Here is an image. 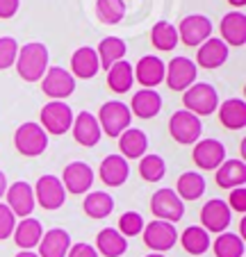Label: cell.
<instances>
[{"label":"cell","instance_id":"obj_49","mask_svg":"<svg viewBox=\"0 0 246 257\" xmlns=\"http://www.w3.org/2000/svg\"><path fill=\"white\" fill-rule=\"evenodd\" d=\"M146 257H167V255H162V252H153V255H146Z\"/></svg>","mask_w":246,"mask_h":257},{"label":"cell","instance_id":"obj_22","mask_svg":"<svg viewBox=\"0 0 246 257\" xmlns=\"http://www.w3.org/2000/svg\"><path fill=\"white\" fill-rule=\"evenodd\" d=\"M103 185L107 187H121L130 175V164H128L126 157L121 155H107L101 162V169H98Z\"/></svg>","mask_w":246,"mask_h":257},{"label":"cell","instance_id":"obj_28","mask_svg":"<svg viewBox=\"0 0 246 257\" xmlns=\"http://www.w3.org/2000/svg\"><path fill=\"white\" fill-rule=\"evenodd\" d=\"M128 250V239L114 228H103L96 237V252L103 257H121Z\"/></svg>","mask_w":246,"mask_h":257},{"label":"cell","instance_id":"obj_3","mask_svg":"<svg viewBox=\"0 0 246 257\" xmlns=\"http://www.w3.org/2000/svg\"><path fill=\"white\" fill-rule=\"evenodd\" d=\"M183 105L187 112L201 116H210L219 107V93L208 82H194L187 91H183Z\"/></svg>","mask_w":246,"mask_h":257},{"label":"cell","instance_id":"obj_26","mask_svg":"<svg viewBox=\"0 0 246 257\" xmlns=\"http://www.w3.org/2000/svg\"><path fill=\"white\" fill-rule=\"evenodd\" d=\"M219 123L228 130H244L246 125V102L241 98H228L217 107Z\"/></svg>","mask_w":246,"mask_h":257},{"label":"cell","instance_id":"obj_36","mask_svg":"<svg viewBox=\"0 0 246 257\" xmlns=\"http://www.w3.org/2000/svg\"><path fill=\"white\" fill-rule=\"evenodd\" d=\"M217 257H244V239L239 234L221 232L212 243Z\"/></svg>","mask_w":246,"mask_h":257},{"label":"cell","instance_id":"obj_31","mask_svg":"<svg viewBox=\"0 0 246 257\" xmlns=\"http://www.w3.org/2000/svg\"><path fill=\"white\" fill-rule=\"evenodd\" d=\"M82 209L89 218H107L114 212V198L107 191H89L82 200Z\"/></svg>","mask_w":246,"mask_h":257},{"label":"cell","instance_id":"obj_38","mask_svg":"<svg viewBox=\"0 0 246 257\" xmlns=\"http://www.w3.org/2000/svg\"><path fill=\"white\" fill-rule=\"evenodd\" d=\"M167 173V162L155 153H146L139 160V175L146 182H159Z\"/></svg>","mask_w":246,"mask_h":257},{"label":"cell","instance_id":"obj_6","mask_svg":"<svg viewBox=\"0 0 246 257\" xmlns=\"http://www.w3.org/2000/svg\"><path fill=\"white\" fill-rule=\"evenodd\" d=\"M46 135H66L73 125V109L64 100H50L41 109V123Z\"/></svg>","mask_w":246,"mask_h":257},{"label":"cell","instance_id":"obj_4","mask_svg":"<svg viewBox=\"0 0 246 257\" xmlns=\"http://www.w3.org/2000/svg\"><path fill=\"white\" fill-rule=\"evenodd\" d=\"M14 146L23 157H39L48 148V135L39 123L28 121L16 127L14 132Z\"/></svg>","mask_w":246,"mask_h":257},{"label":"cell","instance_id":"obj_20","mask_svg":"<svg viewBox=\"0 0 246 257\" xmlns=\"http://www.w3.org/2000/svg\"><path fill=\"white\" fill-rule=\"evenodd\" d=\"M101 71V62H98V55L96 48L92 46H82L73 53L71 57V75L73 78H80V80H92L98 75Z\"/></svg>","mask_w":246,"mask_h":257},{"label":"cell","instance_id":"obj_30","mask_svg":"<svg viewBox=\"0 0 246 257\" xmlns=\"http://www.w3.org/2000/svg\"><path fill=\"white\" fill-rule=\"evenodd\" d=\"M135 84V71H132V64L121 59V62L112 64L107 68V87L114 93H128Z\"/></svg>","mask_w":246,"mask_h":257},{"label":"cell","instance_id":"obj_2","mask_svg":"<svg viewBox=\"0 0 246 257\" xmlns=\"http://www.w3.org/2000/svg\"><path fill=\"white\" fill-rule=\"evenodd\" d=\"M98 125H101V132H105L112 139H119L123 132L130 127L132 123V114L130 107L121 100H110L98 109Z\"/></svg>","mask_w":246,"mask_h":257},{"label":"cell","instance_id":"obj_24","mask_svg":"<svg viewBox=\"0 0 246 257\" xmlns=\"http://www.w3.org/2000/svg\"><path fill=\"white\" fill-rule=\"evenodd\" d=\"M119 155L126 160H141L148 151V137L144 130L137 127H128L123 135L119 137Z\"/></svg>","mask_w":246,"mask_h":257},{"label":"cell","instance_id":"obj_7","mask_svg":"<svg viewBox=\"0 0 246 257\" xmlns=\"http://www.w3.org/2000/svg\"><path fill=\"white\" fill-rule=\"evenodd\" d=\"M198 75V66L189 57H174L164 66V80L171 91H187Z\"/></svg>","mask_w":246,"mask_h":257},{"label":"cell","instance_id":"obj_42","mask_svg":"<svg viewBox=\"0 0 246 257\" xmlns=\"http://www.w3.org/2000/svg\"><path fill=\"white\" fill-rule=\"evenodd\" d=\"M228 209L230 212H239L244 214L246 212V189L244 187H235V189H230V196H228Z\"/></svg>","mask_w":246,"mask_h":257},{"label":"cell","instance_id":"obj_11","mask_svg":"<svg viewBox=\"0 0 246 257\" xmlns=\"http://www.w3.org/2000/svg\"><path fill=\"white\" fill-rule=\"evenodd\" d=\"M144 243L146 248H150L153 252H167L176 246L178 241V230L174 223H167V221H150L144 225Z\"/></svg>","mask_w":246,"mask_h":257},{"label":"cell","instance_id":"obj_47","mask_svg":"<svg viewBox=\"0 0 246 257\" xmlns=\"http://www.w3.org/2000/svg\"><path fill=\"white\" fill-rule=\"evenodd\" d=\"M16 257H39V255H37V252H32V250H21Z\"/></svg>","mask_w":246,"mask_h":257},{"label":"cell","instance_id":"obj_45","mask_svg":"<svg viewBox=\"0 0 246 257\" xmlns=\"http://www.w3.org/2000/svg\"><path fill=\"white\" fill-rule=\"evenodd\" d=\"M7 175L3 173V171H0V198H3V196H5V191H7Z\"/></svg>","mask_w":246,"mask_h":257},{"label":"cell","instance_id":"obj_21","mask_svg":"<svg viewBox=\"0 0 246 257\" xmlns=\"http://www.w3.org/2000/svg\"><path fill=\"white\" fill-rule=\"evenodd\" d=\"M221 41L226 46H244L246 44V16L244 12L235 10V12H228L226 16L221 19Z\"/></svg>","mask_w":246,"mask_h":257},{"label":"cell","instance_id":"obj_32","mask_svg":"<svg viewBox=\"0 0 246 257\" xmlns=\"http://www.w3.org/2000/svg\"><path fill=\"white\" fill-rule=\"evenodd\" d=\"M126 53H128V46H126V41L119 39V37H105L96 48L101 68H105V71L112 66V64L121 62V59L126 57Z\"/></svg>","mask_w":246,"mask_h":257},{"label":"cell","instance_id":"obj_39","mask_svg":"<svg viewBox=\"0 0 246 257\" xmlns=\"http://www.w3.org/2000/svg\"><path fill=\"white\" fill-rule=\"evenodd\" d=\"M144 216L139 212H123L119 218V232L123 237H137V234L144 232Z\"/></svg>","mask_w":246,"mask_h":257},{"label":"cell","instance_id":"obj_35","mask_svg":"<svg viewBox=\"0 0 246 257\" xmlns=\"http://www.w3.org/2000/svg\"><path fill=\"white\" fill-rule=\"evenodd\" d=\"M178 239H180L183 248L189 252V255H203V252L212 246V241H210V232H205L201 225H189L183 234H178Z\"/></svg>","mask_w":246,"mask_h":257},{"label":"cell","instance_id":"obj_44","mask_svg":"<svg viewBox=\"0 0 246 257\" xmlns=\"http://www.w3.org/2000/svg\"><path fill=\"white\" fill-rule=\"evenodd\" d=\"M21 7V0H0V19H12L16 16Z\"/></svg>","mask_w":246,"mask_h":257},{"label":"cell","instance_id":"obj_40","mask_svg":"<svg viewBox=\"0 0 246 257\" xmlns=\"http://www.w3.org/2000/svg\"><path fill=\"white\" fill-rule=\"evenodd\" d=\"M19 44L14 37H0V71H7L16 64Z\"/></svg>","mask_w":246,"mask_h":257},{"label":"cell","instance_id":"obj_18","mask_svg":"<svg viewBox=\"0 0 246 257\" xmlns=\"http://www.w3.org/2000/svg\"><path fill=\"white\" fill-rule=\"evenodd\" d=\"M228 46L223 44L219 37H210L208 41H203L201 46H198V53H196V66L201 68H208V71H212V68H219L223 66V64L228 62Z\"/></svg>","mask_w":246,"mask_h":257},{"label":"cell","instance_id":"obj_37","mask_svg":"<svg viewBox=\"0 0 246 257\" xmlns=\"http://www.w3.org/2000/svg\"><path fill=\"white\" fill-rule=\"evenodd\" d=\"M96 16L105 25H119L126 19V3L123 0H96Z\"/></svg>","mask_w":246,"mask_h":257},{"label":"cell","instance_id":"obj_12","mask_svg":"<svg viewBox=\"0 0 246 257\" xmlns=\"http://www.w3.org/2000/svg\"><path fill=\"white\" fill-rule=\"evenodd\" d=\"M41 91L50 100H64L75 91V78L62 66H50L41 78Z\"/></svg>","mask_w":246,"mask_h":257},{"label":"cell","instance_id":"obj_9","mask_svg":"<svg viewBox=\"0 0 246 257\" xmlns=\"http://www.w3.org/2000/svg\"><path fill=\"white\" fill-rule=\"evenodd\" d=\"M150 212L157 221L178 223L185 214V203L178 198L174 189H157L150 198Z\"/></svg>","mask_w":246,"mask_h":257},{"label":"cell","instance_id":"obj_13","mask_svg":"<svg viewBox=\"0 0 246 257\" xmlns=\"http://www.w3.org/2000/svg\"><path fill=\"white\" fill-rule=\"evenodd\" d=\"M192 160L203 171H217L226 162V146L219 139H198L194 146Z\"/></svg>","mask_w":246,"mask_h":257},{"label":"cell","instance_id":"obj_17","mask_svg":"<svg viewBox=\"0 0 246 257\" xmlns=\"http://www.w3.org/2000/svg\"><path fill=\"white\" fill-rule=\"evenodd\" d=\"M71 132H73V139H75L80 146H85V148L96 146L103 137L101 125H98V118L94 116L92 112H80L77 116H73Z\"/></svg>","mask_w":246,"mask_h":257},{"label":"cell","instance_id":"obj_16","mask_svg":"<svg viewBox=\"0 0 246 257\" xmlns=\"http://www.w3.org/2000/svg\"><path fill=\"white\" fill-rule=\"evenodd\" d=\"M5 198H7L5 205L12 209V214H14L16 218L19 216L28 218L30 214L34 212V207H37V203H34V189L28 182H23V180H19V182L7 187Z\"/></svg>","mask_w":246,"mask_h":257},{"label":"cell","instance_id":"obj_8","mask_svg":"<svg viewBox=\"0 0 246 257\" xmlns=\"http://www.w3.org/2000/svg\"><path fill=\"white\" fill-rule=\"evenodd\" d=\"M32 189H34V203H39V207L48 209V212L59 209L66 203V189H64L62 180L57 175H50V173L41 175Z\"/></svg>","mask_w":246,"mask_h":257},{"label":"cell","instance_id":"obj_5","mask_svg":"<svg viewBox=\"0 0 246 257\" xmlns=\"http://www.w3.org/2000/svg\"><path fill=\"white\" fill-rule=\"evenodd\" d=\"M169 135L174 141L183 146H192L201 139L203 135V123L196 114L187 112V109H178L171 114L169 118Z\"/></svg>","mask_w":246,"mask_h":257},{"label":"cell","instance_id":"obj_43","mask_svg":"<svg viewBox=\"0 0 246 257\" xmlns=\"http://www.w3.org/2000/svg\"><path fill=\"white\" fill-rule=\"evenodd\" d=\"M66 257H101V255L96 252V248H94L92 243L80 241V243H71Z\"/></svg>","mask_w":246,"mask_h":257},{"label":"cell","instance_id":"obj_29","mask_svg":"<svg viewBox=\"0 0 246 257\" xmlns=\"http://www.w3.org/2000/svg\"><path fill=\"white\" fill-rule=\"evenodd\" d=\"M246 182V162L244 160H226L217 169V185L221 189L244 187Z\"/></svg>","mask_w":246,"mask_h":257},{"label":"cell","instance_id":"obj_34","mask_svg":"<svg viewBox=\"0 0 246 257\" xmlns=\"http://www.w3.org/2000/svg\"><path fill=\"white\" fill-rule=\"evenodd\" d=\"M150 44H153L157 50H162V53L174 50L176 46L180 44L176 25L169 23V21H157V23L153 25V30H150Z\"/></svg>","mask_w":246,"mask_h":257},{"label":"cell","instance_id":"obj_1","mask_svg":"<svg viewBox=\"0 0 246 257\" xmlns=\"http://www.w3.org/2000/svg\"><path fill=\"white\" fill-rule=\"evenodd\" d=\"M48 48L39 41H32V44H25L19 48V55H16V73L21 75V80L25 82H39L44 78V73L48 71Z\"/></svg>","mask_w":246,"mask_h":257},{"label":"cell","instance_id":"obj_19","mask_svg":"<svg viewBox=\"0 0 246 257\" xmlns=\"http://www.w3.org/2000/svg\"><path fill=\"white\" fill-rule=\"evenodd\" d=\"M135 71V80L144 89H155L157 84L164 82V62L155 55H146L137 62V66H132Z\"/></svg>","mask_w":246,"mask_h":257},{"label":"cell","instance_id":"obj_33","mask_svg":"<svg viewBox=\"0 0 246 257\" xmlns=\"http://www.w3.org/2000/svg\"><path fill=\"white\" fill-rule=\"evenodd\" d=\"M176 194H178L180 200H198L203 194H205V178L196 171H187L178 178L176 182Z\"/></svg>","mask_w":246,"mask_h":257},{"label":"cell","instance_id":"obj_25","mask_svg":"<svg viewBox=\"0 0 246 257\" xmlns=\"http://www.w3.org/2000/svg\"><path fill=\"white\" fill-rule=\"evenodd\" d=\"M68 248H71V237L66 230L53 228L44 232L41 241H39V257H66Z\"/></svg>","mask_w":246,"mask_h":257},{"label":"cell","instance_id":"obj_23","mask_svg":"<svg viewBox=\"0 0 246 257\" xmlns=\"http://www.w3.org/2000/svg\"><path fill=\"white\" fill-rule=\"evenodd\" d=\"M162 109V96L155 89H141L132 93L130 114L139 118H155Z\"/></svg>","mask_w":246,"mask_h":257},{"label":"cell","instance_id":"obj_10","mask_svg":"<svg viewBox=\"0 0 246 257\" xmlns=\"http://www.w3.org/2000/svg\"><path fill=\"white\" fill-rule=\"evenodd\" d=\"M178 39L189 48H198L203 41H208L212 37V21L203 14H189L180 21L178 28Z\"/></svg>","mask_w":246,"mask_h":257},{"label":"cell","instance_id":"obj_46","mask_svg":"<svg viewBox=\"0 0 246 257\" xmlns=\"http://www.w3.org/2000/svg\"><path fill=\"white\" fill-rule=\"evenodd\" d=\"M228 3H230V5L235 7V10H241V7L246 5V0H228Z\"/></svg>","mask_w":246,"mask_h":257},{"label":"cell","instance_id":"obj_41","mask_svg":"<svg viewBox=\"0 0 246 257\" xmlns=\"http://www.w3.org/2000/svg\"><path fill=\"white\" fill-rule=\"evenodd\" d=\"M14 228H16V216L12 214V209L5 203H0V241H5L7 237H12Z\"/></svg>","mask_w":246,"mask_h":257},{"label":"cell","instance_id":"obj_48","mask_svg":"<svg viewBox=\"0 0 246 257\" xmlns=\"http://www.w3.org/2000/svg\"><path fill=\"white\" fill-rule=\"evenodd\" d=\"M239 237L241 239L246 237V221H244V218H241V223H239Z\"/></svg>","mask_w":246,"mask_h":257},{"label":"cell","instance_id":"obj_27","mask_svg":"<svg viewBox=\"0 0 246 257\" xmlns=\"http://www.w3.org/2000/svg\"><path fill=\"white\" fill-rule=\"evenodd\" d=\"M44 237V225L39 218H21L14 228V241L21 250H32Z\"/></svg>","mask_w":246,"mask_h":257},{"label":"cell","instance_id":"obj_14","mask_svg":"<svg viewBox=\"0 0 246 257\" xmlns=\"http://www.w3.org/2000/svg\"><path fill=\"white\" fill-rule=\"evenodd\" d=\"M59 180H62L64 189L68 194H75V196L89 194L94 187V169L89 164H85V162H71V164H66Z\"/></svg>","mask_w":246,"mask_h":257},{"label":"cell","instance_id":"obj_15","mask_svg":"<svg viewBox=\"0 0 246 257\" xmlns=\"http://www.w3.org/2000/svg\"><path fill=\"white\" fill-rule=\"evenodd\" d=\"M201 228L205 232L212 234H221L226 232V228L230 225V209H228L226 200L221 198H212L203 205L201 209Z\"/></svg>","mask_w":246,"mask_h":257}]
</instances>
